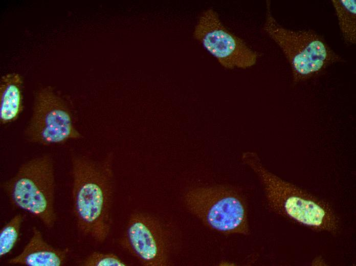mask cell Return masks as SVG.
Segmentation results:
<instances>
[{"label":"cell","instance_id":"obj_1","mask_svg":"<svg viewBox=\"0 0 356 266\" xmlns=\"http://www.w3.org/2000/svg\"><path fill=\"white\" fill-rule=\"evenodd\" d=\"M70 159L72 210L77 228L85 237L102 243L112 226L113 153L97 159L71 150Z\"/></svg>","mask_w":356,"mask_h":266},{"label":"cell","instance_id":"obj_2","mask_svg":"<svg viewBox=\"0 0 356 266\" xmlns=\"http://www.w3.org/2000/svg\"><path fill=\"white\" fill-rule=\"evenodd\" d=\"M241 160L257 176L271 211L316 232L337 234L339 219L327 202L270 172L255 152H243Z\"/></svg>","mask_w":356,"mask_h":266},{"label":"cell","instance_id":"obj_3","mask_svg":"<svg viewBox=\"0 0 356 266\" xmlns=\"http://www.w3.org/2000/svg\"><path fill=\"white\" fill-rule=\"evenodd\" d=\"M1 187L13 207L34 216L46 228H54L55 178L51 155H39L23 163Z\"/></svg>","mask_w":356,"mask_h":266},{"label":"cell","instance_id":"obj_4","mask_svg":"<svg viewBox=\"0 0 356 266\" xmlns=\"http://www.w3.org/2000/svg\"><path fill=\"white\" fill-rule=\"evenodd\" d=\"M266 10L263 31L284 53L295 82L309 79L333 63L343 61L315 32L292 30L279 24L272 14L270 1Z\"/></svg>","mask_w":356,"mask_h":266},{"label":"cell","instance_id":"obj_5","mask_svg":"<svg viewBox=\"0 0 356 266\" xmlns=\"http://www.w3.org/2000/svg\"><path fill=\"white\" fill-rule=\"evenodd\" d=\"M189 211L205 226L225 235L250 233L246 199L230 186L193 188L184 196Z\"/></svg>","mask_w":356,"mask_h":266},{"label":"cell","instance_id":"obj_6","mask_svg":"<svg viewBox=\"0 0 356 266\" xmlns=\"http://www.w3.org/2000/svg\"><path fill=\"white\" fill-rule=\"evenodd\" d=\"M24 136L28 142L43 146L61 145L82 137L68 102L51 86L35 93L32 114Z\"/></svg>","mask_w":356,"mask_h":266},{"label":"cell","instance_id":"obj_7","mask_svg":"<svg viewBox=\"0 0 356 266\" xmlns=\"http://www.w3.org/2000/svg\"><path fill=\"white\" fill-rule=\"evenodd\" d=\"M171 239L159 218L138 212L130 215L119 243L143 265L166 266L170 264Z\"/></svg>","mask_w":356,"mask_h":266},{"label":"cell","instance_id":"obj_8","mask_svg":"<svg viewBox=\"0 0 356 266\" xmlns=\"http://www.w3.org/2000/svg\"><path fill=\"white\" fill-rule=\"evenodd\" d=\"M193 36L227 69L249 68L255 64L259 56L242 39L225 27L211 8L200 15Z\"/></svg>","mask_w":356,"mask_h":266},{"label":"cell","instance_id":"obj_9","mask_svg":"<svg viewBox=\"0 0 356 266\" xmlns=\"http://www.w3.org/2000/svg\"><path fill=\"white\" fill-rule=\"evenodd\" d=\"M70 252L69 248H56L47 243L40 231L36 227L32 229V236L22 252L8 260L11 265L28 266H61Z\"/></svg>","mask_w":356,"mask_h":266},{"label":"cell","instance_id":"obj_10","mask_svg":"<svg viewBox=\"0 0 356 266\" xmlns=\"http://www.w3.org/2000/svg\"><path fill=\"white\" fill-rule=\"evenodd\" d=\"M23 81L16 73L6 74L0 80V123L6 125L15 121L23 107Z\"/></svg>","mask_w":356,"mask_h":266},{"label":"cell","instance_id":"obj_11","mask_svg":"<svg viewBox=\"0 0 356 266\" xmlns=\"http://www.w3.org/2000/svg\"><path fill=\"white\" fill-rule=\"evenodd\" d=\"M331 2L335 9L344 40L347 43L355 44L356 42L355 0H332Z\"/></svg>","mask_w":356,"mask_h":266},{"label":"cell","instance_id":"obj_12","mask_svg":"<svg viewBox=\"0 0 356 266\" xmlns=\"http://www.w3.org/2000/svg\"><path fill=\"white\" fill-rule=\"evenodd\" d=\"M26 215L18 213L6 224L0 232V256L3 257L15 247L20 235L21 225Z\"/></svg>","mask_w":356,"mask_h":266},{"label":"cell","instance_id":"obj_13","mask_svg":"<svg viewBox=\"0 0 356 266\" xmlns=\"http://www.w3.org/2000/svg\"><path fill=\"white\" fill-rule=\"evenodd\" d=\"M78 265L81 266H125L124 262L117 255L112 253L93 252L80 260Z\"/></svg>","mask_w":356,"mask_h":266}]
</instances>
